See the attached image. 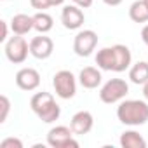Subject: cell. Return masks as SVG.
Here are the masks:
<instances>
[{"label": "cell", "instance_id": "cell-1", "mask_svg": "<svg viewBox=\"0 0 148 148\" xmlns=\"http://www.w3.org/2000/svg\"><path fill=\"white\" fill-rule=\"evenodd\" d=\"M96 64L98 68L105 71H125L132 64V54L127 45L117 44L112 47H103L96 54Z\"/></svg>", "mask_w": 148, "mask_h": 148}, {"label": "cell", "instance_id": "cell-2", "mask_svg": "<svg viewBox=\"0 0 148 148\" xmlns=\"http://www.w3.org/2000/svg\"><path fill=\"white\" fill-rule=\"evenodd\" d=\"M117 119L125 125H143L148 122V103L141 99H125L117 108Z\"/></svg>", "mask_w": 148, "mask_h": 148}, {"label": "cell", "instance_id": "cell-3", "mask_svg": "<svg viewBox=\"0 0 148 148\" xmlns=\"http://www.w3.org/2000/svg\"><path fill=\"white\" fill-rule=\"evenodd\" d=\"M30 106H32L33 113L45 124L56 122L61 115V106L56 103L54 96L51 92H45V91L33 94L30 99Z\"/></svg>", "mask_w": 148, "mask_h": 148}, {"label": "cell", "instance_id": "cell-4", "mask_svg": "<svg viewBox=\"0 0 148 148\" xmlns=\"http://www.w3.org/2000/svg\"><path fill=\"white\" fill-rule=\"evenodd\" d=\"M129 92V84L124 79H110L99 89V99L106 105H113L122 101Z\"/></svg>", "mask_w": 148, "mask_h": 148}, {"label": "cell", "instance_id": "cell-5", "mask_svg": "<svg viewBox=\"0 0 148 148\" xmlns=\"http://www.w3.org/2000/svg\"><path fill=\"white\" fill-rule=\"evenodd\" d=\"M54 92L61 99H71L77 92V79L70 70H59L52 77Z\"/></svg>", "mask_w": 148, "mask_h": 148}, {"label": "cell", "instance_id": "cell-6", "mask_svg": "<svg viewBox=\"0 0 148 148\" xmlns=\"http://www.w3.org/2000/svg\"><path fill=\"white\" fill-rule=\"evenodd\" d=\"M71 127L56 125L47 132V145L52 148H79V141L73 139Z\"/></svg>", "mask_w": 148, "mask_h": 148}, {"label": "cell", "instance_id": "cell-7", "mask_svg": "<svg viewBox=\"0 0 148 148\" xmlns=\"http://www.w3.org/2000/svg\"><path fill=\"white\" fill-rule=\"evenodd\" d=\"M5 58L14 63V64H21L26 61L28 54H30V44L25 40L23 35H14L5 42Z\"/></svg>", "mask_w": 148, "mask_h": 148}, {"label": "cell", "instance_id": "cell-8", "mask_svg": "<svg viewBox=\"0 0 148 148\" xmlns=\"http://www.w3.org/2000/svg\"><path fill=\"white\" fill-rule=\"evenodd\" d=\"M98 45V33L94 30H82L75 35L73 40V51L80 58H87Z\"/></svg>", "mask_w": 148, "mask_h": 148}, {"label": "cell", "instance_id": "cell-9", "mask_svg": "<svg viewBox=\"0 0 148 148\" xmlns=\"http://www.w3.org/2000/svg\"><path fill=\"white\" fill-rule=\"evenodd\" d=\"M86 21V16L82 12V7L79 5H64L61 11V23L66 30H79Z\"/></svg>", "mask_w": 148, "mask_h": 148}, {"label": "cell", "instance_id": "cell-10", "mask_svg": "<svg viewBox=\"0 0 148 148\" xmlns=\"http://www.w3.org/2000/svg\"><path fill=\"white\" fill-rule=\"evenodd\" d=\"M52 51H54V42H52V38L45 37V33H40L38 37H33L30 40V54L37 59L51 58Z\"/></svg>", "mask_w": 148, "mask_h": 148}, {"label": "cell", "instance_id": "cell-11", "mask_svg": "<svg viewBox=\"0 0 148 148\" xmlns=\"http://www.w3.org/2000/svg\"><path fill=\"white\" fill-rule=\"evenodd\" d=\"M16 86L21 91H35L40 86V73L35 68H21L16 73Z\"/></svg>", "mask_w": 148, "mask_h": 148}, {"label": "cell", "instance_id": "cell-12", "mask_svg": "<svg viewBox=\"0 0 148 148\" xmlns=\"http://www.w3.org/2000/svg\"><path fill=\"white\" fill-rule=\"evenodd\" d=\"M92 125H94V117L87 110L77 112L75 115L71 117V120H70V127H71V131L75 132L77 136H84V134L91 132Z\"/></svg>", "mask_w": 148, "mask_h": 148}, {"label": "cell", "instance_id": "cell-13", "mask_svg": "<svg viewBox=\"0 0 148 148\" xmlns=\"http://www.w3.org/2000/svg\"><path fill=\"white\" fill-rule=\"evenodd\" d=\"M101 80H103L101 71L98 68H94V66H86L79 73V82L86 89H96V87H99Z\"/></svg>", "mask_w": 148, "mask_h": 148}, {"label": "cell", "instance_id": "cell-14", "mask_svg": "<svg viewBox=\"0 0 148 148\" xmlns=\"http://www.w3.org/2000/svg\"><path fill=\"white\" fill-rule=\"evenodd\" d=\"M11 30L14 35H26L33 30V16L28 14H16L11 19Z\"/></svg>", "mask_w": 148, "mask_h": 148}, {"label": "cell", "instance_id": "cell-15", "mask_svg": "<svg viewBox=\"0 0 148 148\" xmlns=\"http://www.w3.org/2000/svg\"><path fill=\"white\" fill-rule=\"evenodd\" d=\"M129 80L136 86H145L148 82V63L138 61L129 68Z\"/></svg>", "mask_w": 148, "mask_h": 148}, {"label": "cell", "instance_id": "cell-16", "mask_svg": "<svg viewBox=\"0 0 148 148\" xmlns=\"http://www.w3.org/2000/svg\"><path fill=\"white\" fill-rule=\"evenodd\" d=\"M120 146L122 148H146V141L139 132L125 131L120 136Z\"/></svg>", "mask_w": 148, "mask_h": 148}, {"label": "cell", "instance_id": "cell-17", "mask_svg": "<svg viewBox=\"0 0 148 148\" xmlns=\"http://www.w3.org/2000/svg\"><path fill=\"white\" fill-rule=\"evenodd\" d=\"M52 26H54V19L45 11H38L33 16V30H37L38 33H49Z\"/></svg>", "mask_w": 148, "mask_h": 148}, {"label": "cell", "instance_id": "cell-18", "mask_svg": "<svg viewBox=\"0 0 148 148\" xmlns=\"http://www.w3.org/2000/svg\"><path fill=\"white\" fill-rule=\"evenodd\" d=\"M129 18L134 23H148V5L145 0H136L129 7Z\"/></svg>", "mask_w": 148, "mask_h": 148}, {"label": "cell", "instance_id": "cell-19", "mask_svg": "<svg viewBox=\"0 0 148 148\" xmlns=\"http://www.w3.org/2000/svg\"><path fill=\"white\" fill-rule=\"evenodd\" d=\"M11 112V101L5 94L0 96V124H4L7 120V115Z\"/></svg>", "mask_w": 148, "mask_h": 148}, {"label": "cell", "instance_id": "cell-20", "mask_svg": "<svg viewBox=\"0 0 148 148\" xmlns=\"http://www.w3.org/2000/svg\"><path fill=\"white\" fill-rule=\"evenodd\" d=\"M0 148H23V141L19 138H5L0 143Z\"/></svg>", "mask_w": 148, "mask_h": 148}, {"label": "cell", "instance_id": "cell-21", "mask_svg": "<svg viewBox=\"0 0 148 148\" xmlns=\"http://www.w3.org/2000/svg\"><path fill=\"white\" fill-rule=\"evenodd\" d=\"M30 4H32V7L37 9V11H45V9H49V7H52V5H51V0H30Z\"/></svg>", "mask_w": 148, "mask_h": 148}, {"label": "cell", "instance_id": "cell-22", "mask_svg": "<svg viewBox=\"0 0 148 148\" xmlns=\"http://www.w3.org/2000/svg\"><path fill=\"white\" fill-rule=\"evenodd\" d=\"M0 26H2V35H0V42H7V33H9V26L7 21H0Z\"/></svg>", "mask_w": 148, "mask_h": 148}, {"label": "cell", "instance_id": "cell-23", "mask_svg": "<svg viewBox=\"0 0 148 148\" xmlns=\"http://www.w3.org/2000/svg\"><path fill=\"white\" fill-rule=\"evenodd\" d=\"M73 4L79 5V7H82V9H89L92 5V0H73Z\"/></svg>", "mask_w": 148, "mask_h": 148}, {"label": "cell", "instance_id": "cell-24", "mask_svg": "<svg viewBox=\"0 0 148 148\" xmlns=\"http://www.w3.org/2000/svg\"><path fill=\"white\" fill-rule=\"evenodd\" d=\"M141 38H143V42L148 45V25L143 26V30H141Z\"/></svg>", "mask_w": 148, "mask_h": 148}, {"label": "cell", "instance_id": "cell-25", "mask_svg": "<svg viewBox=\"0 0 148 148\" xmlns=\"http://www.w3.org/2000/svg\"><path fill=\"white\" fill-rule=\"evenodd\" d=\"M103 2H105L106 5H112V7H115V5H120V4H122V0H103Z\"/></svg>", "mask_w": 148, "mask_h": 148}, {"label": "cell", "instance_id": "cell-26", "mask_svg": "<svg viewBox=\"0 0 148 148\" xmlns=\"http://www.w3.org/2000/svg\"><path fill=\"white\" fill-rule=\"evenodd\" d=\"M63 4H64V0H51L52 7H58V5H63Z\"/></svg>", "mask_w": 148, "mask_h": 148}, {"label": "cell", "instance_id": "cell-27", "mask_svg": "<svg viewBox=\"0 0 148 148\" xmlns=\"http://www.w3.org/2000/svg\"><path fill=\"white\" fill-rule=\"evenodd\" d=\"M143 96H145V99L148 101V82L143 86Z\"/></svg>", "mask_w": 148, "mask_h": 148}, {"label": "cell", "instance_id": "cell-28", "mask_svg": "<svg viewBox=\"0 0 148 148\" xmlns=\"http://www.w3.org/2000/svg\"><path fill=\"white\" fill-rule=\"evenodd\" d=\"M145 4H146V5H148V0H145Z\"/></svg>", "mask_w": 148, "mask_h": 148}]
</instances>
